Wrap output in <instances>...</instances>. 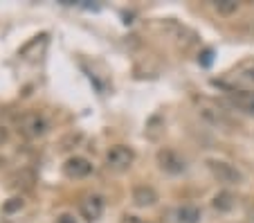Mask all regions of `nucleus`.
I'll return each instance as SVG.
<instances>
[{
    "mask_svg": "<svg viewBox=\"0 0 254 223\" xmlns=\"http://www.w3.org/2000/svg\"><path fill=\"white\" fill-rule=\"evenodd\" d=\"M207 167H209L211 176L223 185H241L243 183V174H241L234 165H230V162H225V160L211 158V160H207Z\"/></svg>",
    "mask_w": 254,
    "mask_h": 223,
    "instance_id": "f03ea898",
    "label": "nucleus"
},
{
    "mask_svg": "<svg viewBox=\"0 0 254 223\" xmlns=\"http://www.w3.org/2000/svg\"><path fill=\"white\" fill-rule=\"evenodd\" d=\"M7 140H9V131H7L5 126H0V147L5 145Z\"/></svg>",
    "mask_w": 254,
    "mask_h": 223,
    "instance_id": "f3484780",
    "label": "nucleus"
},
{
    "mask_svg": "<svg viewBox=\"0 0 254 223\" xmlns=\"http://www.w3.org/2000/svg\"><path fill=\"white\" fill-rule=\"evenodd\" d=\"M158 165L162 171L171 176H180L187 171V160L173 149H160L158 151Z\"/></svg>",
    "mask_w": 254,
    "mask_h": 223,
    "instance_id": "39448f33",
    "label": "nucleus"
},
{
    "mask_svg": "<svg viewBox=\"0 0 254 223\" xmlns=\"http://www.w3.org/2000/svg\"><path fill=\"white\" fill-rule=\"evenodd\" d=\"M171 223H198L200 221V208L196 205H180L171 212Z\"/></svg>",
    "mask_w": 254,
    "mask_h": 223,
    "instance_id": "1a4fd4ad",
    "label": "nucleus"
},
{
    "mask_svg": "<svg viewBox=\"0 0 254 223\" xmlns=\"http://www.w3.org/2000/svg\"><path fill=\"white\" fill-rule=\"evenodd\" d=\"M211 205H214V210H218V212H230V210H234V205H236V196L230 194V192H221V194L214 196Z\"/></svg>",
    "mask_w": 254,
    "mask_h": 223,
    "instance_id": "f8f14e48",
    "label": "nucleus"
},
{
    "mask_svg": "<svg viewBox=\"0 0 254 223\" xmlns=\"http://www.w3.org/2000/svg\"><path fill=\"white\" fill-rule=\"evenodd\" d=\"M133 203L137 208H151L158 203V192L151 185H137L133 189Z\"/></svg>",
    "mask_w": 254,
    "mask_h": 223,
    "instance_id": "6e6552de",
    "label": "nucleus"
},
{
    "mask_svg": "<svg viewBox=\"0 0 254 223\" xmlns=\"http://www.w3.org/2000/svg\"><path fill=\"white\" fill-rule=\"evenodd\" d=\"M248 221L254 223V205H250V208H248Z\"/></svg>",
    "mask_w": 254,
    "mask_h": 223,
    "instance_id": "6ab92c4d",
    "label": "nucleus"
},
{
    "mask_svg": "<svg viewBox=\"0 0 254 223\" xmlns=\"http://www.w3.org/2000/svg\"><path fill=\"white\" fill-rule=\"evenodd\" d=\"M104 208H106V201L104 196L99 194H90L86 196V199L81 201V205H79V212H81V217L86 219V221H97V219L104 214Z\"/></svg>",
    "mask_w": 254,
    "mask_h": 223,
    "instance_id": "0eeeda50",
    "label": "nucleus"
},
{
    "mask_svg": "<svg viewBox=\"0 0 254 223\" xmlns=\"http://www.w3.org/2000/svg\"><path fill=\"white\" fill-rule=\"evenodd\" d=\"M133 160H135V151L126 145H115L108 149V153H106V167L113 171L128 169V167L133 165Z\"/></svg>",
    "mask_w": 254,
    "mask_h": 223,
    "instance_id": "20e7f679",
    "label": "nucleus"
},
{
    "mask_svg": "<svg viewBox=\"0 0 254 223\" xmlns=\"http://www.w3.org/2000/svg\"><path fill=\"white\" fill-rule=\"evenodd\" d=\"M20 208H23V199H9L5 205H2V212L11 214V212H18Z\"/></svg>",
    "mask_w": 254,
    "mask_h": 223,
    "instance_id": "4468645a",
    "label": "nucleus"
},
{
    "mask_svg": "<svg viewBox=\"0 0 254 223\" xmlns=\"http://www.w3.org/2000/svg\"><path fill=\"white\" fill-rule=\"evenodd\" d=\"M63 174L72 180H79V178H86V176L92 174V162L88 158H81V155H72L63 162Z\"/></svg>",
    "mask_w": 254,
    "mask_h": 223,
    "instance_id": "423d86ee",
    "label": "nucleus"
},
{
    "mask_svg": "<svg viewBox=\"0 0 254 223\" xmlns=\"http://www.w3.org/2000/svg\"><path fill=\"white\" fill-rule=\"evenodd\" d=\"M200 115L205 117L207 122H211V124H216V126H227L230 124V120H227V115H225V111H221L218 106H214V104H202L200 106Z\"/></svg>",
    "mask_w": 254,
    "mask_h": 223,
    "instance_id": "9d476101",
    "label": "nucleus"
},
{
    "mask_svg": "<svg viewBox=\"0 0 254 223\" xmlns=\"http://www.w3.org/2000/svg\"><path fill=\"white\" fill-rule=\"evenodd\" d=\"M50 129L48 120H45L41 113H25V115L18 117V131L23 133L25 138H41L45 136Z\"/></svg>",
    "mask_w": 254,
    "mask_h": 223,
    "instance_id": "7ed1b4c3",
    "label": "nucleus"
},
{
    "mask_svg": "<svg viewBox=\"0 0 254 223\" xmlns=\"http://www.w3.org/2000/svg\"><path fill=\"white\" fill-rule=\"evenodd\" d=\"M57 223H74V217H72V214H61V217L57 219Z\"/></svg>",
    "mask_w": 254,
    "mask_h": 223,
    "instance_id": "a211bd4d",
    "label": "nucleus"
},
{
    "mask_svg": "<svg viewBox=\"0 0 254 223\" xmlns=\"http://www.w3.org/2000/svg\"><path fill=\"white\" fill-rule=\"evenodd\" d=\"M120 223H146V221H144V219H139V217H135V214H124Z\"/></svg>",
    "mask_w": 254,
    "mask_h": 223,
    "instance_id": "2eb2a0df",
    "label": "nucleus"
},
{
    "mask_svg": "<svg viewBox=\"0 0 254 223\" xmlns=\"http://www.w3.org/2000/svg\"><path fill=\"white\" fill-rule=\"evenodd\" d=\"M230 104L241 113L254 115V95H245V92H234L230 99Z\"/></svg>",
    "mask_w": 254,
    "mask_h": 223,
    "instance_id": "9b49d317",
    "label": "nucleus"
},
{
    "mask_svg": "<svg viewBox=\"0 0 254 223\" xmlns=\"http://www.w3.org/2000/svg\"><path fill=\"white\" fill-rule=\"evenodd\" d=\"M239 2L236 0H216L214 2V9L218 11L221 16H232V14H236L239 11Z\"/></svg>",
    "mask_w": 254,
    "mask_h": 223,
    "instance_id": "ddd939ff",
    "label": "nucleus"
},
{
    "mask_svg": "<svg viewBox=\"0 0 254 223\" xmlns=\"http://www.w3.org/2000/svg\"><path fill=\"white\" fill-rule=\"evenodd\" d=\"M218 86L227 88L230 92H245V95H254V59H245L239 66L225 73L221 81H216Z\"/></svg>",
    "mask_w": 254,
    "mask_h": 223,
    "instance_id": "f257e3e1",
    "label": "nucleus"
},
{
    "mask_svg": "<svg viewBox=\"0 0 254 223\" xmlns=\"http://www.w3.org/2000/svg\"><path fill=\"white\" fill-rule=\"evenodd\" d=\"M211 57H214V52H211V50H205V52H202V57H200V63H202V66H209Z\"/></svg>",
    "mask_w": 254,
    "mask_h": 223,
    "instance_id": "dca6fc26",
    "label": "nucleus"
}]
</instances>
